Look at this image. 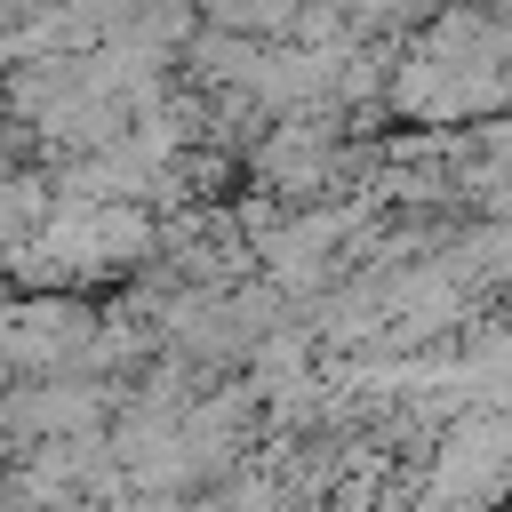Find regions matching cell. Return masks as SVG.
<instances>
[{
  "label": "cell",
  "instance_id": "cell-1",
  "mask_svg": "<svg viewBox=\"0 0 512 512\" xmlns=\"http://www.w3.org/2000/svg\"><path fill=\"white\" fill-rule=\"evenodd\" d=\"M0 288H8V280H0Z\"/></svg>",
  "mask_w": 512,
  "mask_h": 512
}]
</instances>
